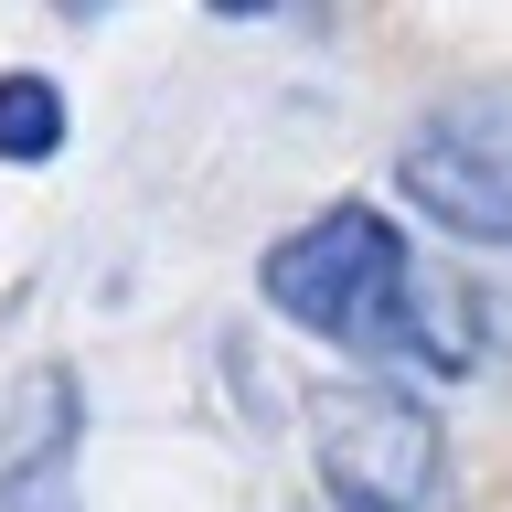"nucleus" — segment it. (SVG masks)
<instances>
[{
	"instance_id": "nucleus-1",
	"label": "nucleus",
	"mask_w": 512,
	"mask_h": 512,
	"mask_svg": "<svg viewBox=\"0 0 512 512\" xmlns=\"http://www.w3.org/2000/svg\"><path fill=\"white\" fill-rule=\"evenodd\" d=\"M256 288L310 342L427 363V374H480V342H491V310L448 267H427L374 203H320L310 224H288L256 267Z\"/></svg>"
},
{
	"instance_id": "nucleus-3",
	"label": "nucleus",
	"mask_w": 512,
	"mask_h": 512,
	"mask_svg": "<svg viewBox=\"0 0 512 512\" xmlns=\"http://www.w3.org/2000/svg\"><path fill=\"white\" fill-rule=\"evenodd\" d=\"M395 192L459 246H512V86L438 96L395 150Z\"/></svg>"
},
{
	"instance_id": "nucleus-5",
	"label": "nucleus",
	"mask_w": 512,
	"mask_h": 512,
	"mask_svg": "<svg viewBox=\"0 0 512 512\" xmlns=\"http://www.w3.org/2000/svg\"><path fill=\"white\" fill-rule=\"evenodd\" d=\"M64 86L54 75H32V64H11L0 75V171H43V160L64 150Z\"/></svg>"
},
{
	"instance_id": "nucleus-2",
	"label": "nucleus",
	"mask_w": 512,
	"mask_h": 512,
	"mask_svg": "<svg viewBox=\"0 0 512 512\" xmlns=\"http://www.w3.org/2000/svg\"><path fill=\"white\" fill-rule=\"evenodd\" d=\"M310 470L331 491V512H438L448 502V438L406 384L310 395Z\"/></svg>"
},
{
	"instance_id": "nucleus-4",
	"label": "nucleus",
	"mask_w": 512,
	"mask_h": 512,
	"mask_svg": "<svg viewBox=\"0 0 512 512\" xmlns=\"http://www.w3.org/2000/svg\"><path fill=\"white\" fill-rule=\"evenodd\" d=\"M75 438H86V384L64 363H32L0 406V512H75Z\"/></svg>"
}]
</instances>
